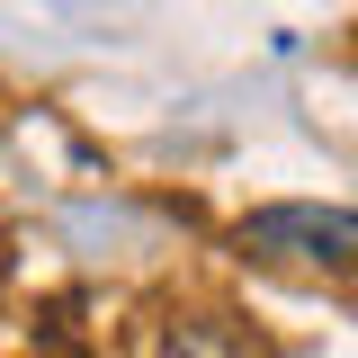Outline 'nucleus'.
I'll list each match as a JSON object with an SVG mask.
<instances>
[{
  "instance_id": "1",
  "label": "nucleus",
  "mask_w": 358,
  "mask_h": 358,
  "mask_svg": "<svg viewBox=\"0 0 358 358\" xmlns=\"http://www.w3.org/2000/svg\"><path fill=\"white\" fill-rule=\"evenodd\" d=\"M242 251L268 268H358V215L350 206H313V197H278V206H251L242 215Z\"/></svg>"
},
{
  "instance_id": "2",
  "label": "nucleus",
  "mask_w": 358,
  "mask_h": 358,
  "mask_svg": "<svg viewBox=\"0 0 358 358\" xmlns=\"http://www.w3.org/2000/svg\"><path fill=\"white\" fill-rule=\"evenodd\" d=\"M152 358H260L233 322H215V313H179L171 331H162V350Z\"/></svg>"
}]
</instances>
